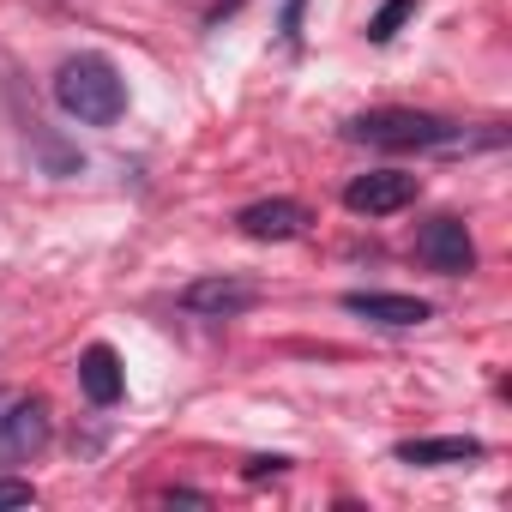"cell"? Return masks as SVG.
I'll use <instances>...</instances> for the list:
<instances>
[{
	"mask_svg": "<svg viewBox=\"0 0 512 512\" xmlns=\"http://www.w3.org/2000/svg\"><path fill=\"white\" fill-rule=\"evenodd\" d=\"M55 103H61L73 121H85V127H109V121H121V109H127V85H121V73H115L103 55H73V61L55 73Z\"/></svg>",
	"mask_w": 512,
	"mask_h": 512,
	"instance_id": "obj_1",
	"label": "cell"
},
{
	"mask_svg": "<svg viewBox=\"0 0 512 512\" xmlns=\"http://www.w3.org/2000/svg\"><path fill=\"white\" fill-rule=\"evenodd\" d=\"M344 133L356 145H380V151H428V145H452L458 139L440 115H422V109H368Z\"/></svg>",
	"mask_w": 512,
	"mask_h": 512,
	"instance_id": "obj_2",
	"label": "cell"
},
{
	"mask_svg": "<svg viewBox=\"0 0 512 512\" xmlns=\"http://www.w3.org/2000/svg\"><path fill=\"white\" fill-rule=\"evenodd\" d=\"M416 260L428 272H440V278H464L476 266V241H470V229L458 217H428L416 229Z\"/></svg>",
	"mask_w": 512,
	"mask_h": 512,
	"instance_id": "obj_3",
	"label": "cell"
},
{
	"mask_svg": "<svg viewBox=\"0 0 512 512\" xmlns=\"http://www.w3.org/2000/svg\"><path fill=\"white\" fill-rule=\"evenodd\" d=\"M416 193H422L416 175H404V169H368V175H356V181L344 187V205H350L356 217H392V211L416 205Z\"/></svg>",
	"mask_w": 512,
	"mask_h": 512,
	"instance_id": "obj_4",
	"label": "cell"
},
{
	"mask_svg": "<svg viewBox=\"0 0 512 512\" xmlns=\"http://www.w3.org/2000/svg\"><path fill=\"white\" fill-rule=\"evenodd\" d=\"M43 446H49V404L25 398V404H13L7 416H0V458L7 464H25Z\"/></svg>",
	"mask_w": 512,
	"mask_h": 512,
	"instance_id": "obj_5",
	"label": "cell"
},
{
	"mask_svg": "<svg viewBox=\"0 0 512 512\" xmlns=\"http://www.w3.org/2000/svg\"><path fill=\"white\" fill-rule=\"evenodd\" d=\"M235 229L247 241H290V235L308 229V205H296V199H260V205H247L235 217Z\"/></svg>",
	"mask_w": 512,
	"mask_h": 512,
	"instance_id": "obj_6",
	"label": "cell"
},
{
	"mask_svg": "<svg viewBox=\"0 0 512 512\" xmlns=\"http://www.w3.org/2000/svg\"><path fill=\"white\" fill-rule=\"evenodd\" d=\"M253 302H260V290L241 284V278H199V284L181 290V308L187 314H211V320H229V314H241Z\"/></svg>",
	"mask_w": 512,
	"mask_h": 512,
	"instance_id": "obj_7",
	"label": "cell"
},
{
	"mask_svg": "<svg viewBox=\"0 0 512 512\" xmlns=\"http://www.w3.org/2000/svg\"><path fill=\"white\" fill-rule=\"evenodd\" d=\"M344 308H350L356 320H374V326H392V332L428 320V302H416V296H392V290H350Z\"/></svg>",
	"mask_w": 512,
	"mask_h": 512,
	"instance_id": "obj_8",
	"label": "cell"
},
{
	"mask_svg": "<svg viewBox=\"0 0 512 512\" xmlns=\"http://www.w3.org/2000/svg\"><path fill=\"white\" fill-rule=\"evenodd\" d=\"M79 386H85V398H91V404H115V398L127 392L121 356H115L109 344H91V350L79 356Z\"/></svg>",
	"mask_w": 512,
	"mask_h": 512,
	"instance_id": "obj_9",
	"label": "cell"
},
{
	"mask_svg": "<svg viewBox=\"0 0 512 512\" xmlns=\"http://www.w3.org/2000/svg\"><path fill=\"white\" fill-rule=\"evenodd\" d=\"M470 458H482V440H470V434H434V440L398 446V464H470Z\"/></svg>",
	"mask_w": 512,
	"mask_h": 512,
	"instance_id": "obj_10",
	"label": "cell"
},
{
	"mask_svg": "<svg viewBox=\"0 0 512 512\" xmlns=\"http://www.w3.org/2000/svg\"><path fill=\"white\" fill-rule=\"evenodd\" d=\"M416 7H422V0H386V7L368 19V43H392V37L416 19Z\"/></svg>",
	"mask_w": 512,
	"mask_h": 512,
	"instance_id": "obj_11",
	"label": "cell"
},
{
	"mask_svg": "<svg viewBox=\"0 0 512 512\" xmlns=\"http://www.w3.org/2000/svg\"><path fill=\"white\" fill-rule=\"evenodd\" d=\"M31 500H37V488H31V482L0 476V506H31Z\"/></svg>",
	"mask_w": 512,
	"mask_h": 512,
	"instance_id": "obj_12",
	"label": "cell"
},
{
	"mask_svg": "<svg viewBox=\"0 0 512 512\" xmlns=\"http://www.w3.org/2000/svg\"><path fill=\"white\" fill-rule=\"evenodd\" d=\"M290 458H247V482H260V476H278Z\"/></svg>",
	"mask_w": 512,
	"mask_h": 512,
	"instance_id": "obj_13",
	"label": "cell"
}]
</instances>
